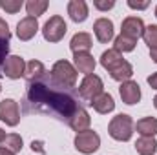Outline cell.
<instances>
[{
    "instance_id": "1",
    "label": "cell",
    "mask_w": 157,
    "mask_h": 155,
    "mask_svg": "<svg viewBox=\"0 0 157 155\" xmlns=\"http://www.w3.org/2000/svg\"><path fill=\"white\" fill-rule=\"evenodd\" d=\"M28 99L31 100V104H37V106L44 104L49 112L59 113L60 117H66L68 120L78 110V106L75 104V100L70 95L59 93V91H51L44 84H39V82H35V84L29 86Z\"/></svg>"
},
{
    "instance_id": "13",
    "label": "cell",
    "mask_w": 157,
    "mask_h": 155,
    "mask_svg": "<svg viewBox=\"0 0 157 155\" xmlns=\"http://www.w3.org/2000/svg\"><path fill=\"white\" fill-rule=\"evenodd\" d=\"M73 62L75 70L84 75H91L95 71V59L90 53H73Z\"/></svg>"
},
{
    "instance_id": "9",
    "label": "cell",
    "mask_w": 157,
    "mask_h": 155,
    "mask_svg": "<svg viewBox=\"0 0 157 155\" xmlns=\"http://www.w3.org/2000/svg\"><path fill=\"white\" fill-rule=\"evenodd\" d=\"M144 33V22L139 18V17H128L122 20V26H121V35L128 37V39L137 40L139 37H143Z\"/></svg>"
},
{
    "instance_id": "23",
    "label": "cell",
    "mask_w": 157,
    "mask_h": 155,
    "mask_svg": "<svg viewBox=\"0 0 157 155\" xmlns=\"http://www.w3.org/2000/svg\"><path fill=\"white\" fill-rule=\"evenodd\" d=\"M2 144H4L6 150H9L11 153L15 155L22 150V137L17 135V133H9V135H6V139H4Z\"/></svg>"
},
{
    "instance_id": "30",
    "label": "cell",
    "mask_w": 157,
    "mask_h": 155,
    "mask_svg": "<svg viewBox=\"0 0 157 155\" xmlns=\"http://www.w3.org/2000/svg\"><path fill=\"white\" fill-rule=\"evenodd\" d=\"M7 51H9V42L0 40V66H4V62L7 59Z\"/></svg>"
},
{
    "instance_id": "8",
    "label": "cell",
    "mask_w": 157,
    "mask_h": 155,
    "mask_svg": "<svg viewBox=\"0 0 157 155\" xmlns=\"http://www.w3.org/2000/svg\"><path fill=\"white\" fill-rule=\"evenodd\" d=\"M2 70H4L6 77L20 78V77H24V73H26V60L22 57H18V55H11V57L6 59Z\"/></svg>"
},
{
    "instance_id": "12",
    "label": "cell",
    "mask_w": 157,
    "mask_h": 155,
    "mask_svg": "<svg viewBox=\"0 0 157 155\" xmlns=\"http://www.w3.org/2000/svg\"><path fill=\"white\" fill-rule=\"evenodd\" d=\"M93 33L99 42H102V44L110 42L113 39V22L108 18H97L93 24Z\"/></svg>"
},
{
    "instance_id": "28",
    "label": "cell",
    "mask_w": 157,
    "mask_h": 155,
    "mask_svg": "<svg viewBox=\"0 0 157 155\" xmlns=\"http://www.w3.org/2000/svg\"><path fill=\"white\" fill-rule=\"evenodd\" d=\"M9 39H11L9 26H7V22H6V20H2V18H0V40H6V42H9Z\"/></svg>"
},
{
    "instance_id": "38",
    "label": "cell",
    "mask_w": 157,
    "mask_h": 155,
    "mask_svg": "<svg viewBox=\"0 0 157 155\" xmlns=\"http://www.w3.org/2000/svg\"><path fill=\"white\" fill-rule=\"evenodd\" d=\"M0 89H2V86H0Z\"/></svg>"
},
{
    "instance_id": "10",
    "label": "cell",
    "mask_w": 157,
    "mask_h": 155,
    "mask_svg": "<svg viewBox=\"0 0 157 155\" xmlns=\"http://www.w3.org/2000/svg\"><path fill=\"white\" fill-rule=\"evenodd\" d=\"M119 93H121L122 102L128 104V106H133V104H137V102L141 100V88H139V84L133 82V80L122 82L121 88H119Z\"/></svg>"
},
{
    "instance_id": "15",
    "label": "cell",
    "mask_w": 157,
    "mask_h": 155,
    "mask_svg": "<svg viewBox=\"0 0 157 155\" xmlns=\"http://www.w3.org/2000/svg\"><path fill=\"white\" fill-rule=\"evenodd\" d=\"M93 46V40L90 33H75L70 42V47L73 53H88Z\"/></svg>"
},
{
    "instance_id": "7",
    "label": "cell",
    "mask_w": 157,
    "mask_h": 155,
    "mask_svg": "<svg viewBox=\"0 0 157 155\" xmlns=\"http://www.w3.org/2000/svg\"><path fill=\"white\" fill-rule=\"evenodd\" d=\"M0 120L7 126H17L20 122V110L13 99H4L0 102Z\"/></svg>"
},
{
    "instance_id": "20",
    "label": "cell",
    "mask_w": 157,
    "mask_h": 155,
    "mask_svg": "<svg viewBox=\"0 0 157 155\" xmlns=\"http://www.w3.org/2000/svg\"><path fill=\"white\" fill-rule=\"evenodd\" d=\"M110 75H112L113 80H119V82L122 84V82H126V80H130V78H132V75H133V68H132V64H130V62L122 60L117 68H113V70L110 71Z\"/></svg>"
},
{
    "instance_id": "32",
    "label": "cell",
    "mask_w": 157,
    "mask_h": 155,
    "mask_svg": "<svg viewBox=\"0 0 157 155\" xmlns=\"http://www.w3.org/2000/svg\"><path fill=\"white\" fill-rule=\"evenodd\" d=\"M148 84H150L154 89H157V71H155V73H152V75L148 77Z\"/></svg>"
},
{
    "instance_id": "11",
    "label": "cell",
    "mask_w": 157,
    "mask_h": 155,
    "mask_svg": "<svg viewBox=\"0 0 157 155\" xmlns=\"http://www.w3.org/2000/svg\"><path fill=\"white\" fill-rule=\"evenodd\" d=\"M37 31H39V22L33 17H26L17 24V37L24 42L33 39L37 35Z\"/></svg>"
},
{
    "instance_id": "5",
    "label": "cell",
    "mask_w": 157,
    "mask_h": 155,
    "mask_svg": "<svg viewBox=\"0 0 157 155\" xmlns=\"http://www.w3.org/2000/svg\"><path fill=\"white\" fill-rule=\"evenodd\" d=\"M66 31H68V26H66L64 18L59 17V15H55V17H51V18L44 24L42 35H44V39L48 40V42H59V40L64 39Z\"/></svg>"
},
{
    "instance_id": "22",
    "label": "cell",
    "mask_w": 157,
    "mask_h": 155,
    "mask_svg": "<svg viewBox=\"0 0 157 155\" xmlns=\"http://www.w3.org/2000/svg\"><path fill=\"white\" fill-rule=\"evenodd\" d=\"M46 73V70H44V64L40 62V60H31V62H28L26 64V78L29 80V82H33V80H39L42 75Z\"/></svg>"
},
{
    "instance_id": "25",
    "label": "cell",
    "mask_w": 157,
    "mask_h": 155,
    "mask_svg": "<svg viewBox=\"0 0 157 155\" xmlns=\"http://www.w3.org/2000/svg\"><path fill=\"white\" fill-rule=\"evenodd\" d=\"M48 2L46 0H29L28 4H26V9H28V15L29 17H33V18H37L39 15H42L46 9H48Z\"/></svg>"
},
{
    "instance_id": "3",
    "label": "cell",
    "mask_w": 157,
    "mask_h": 155,
    "mask_svg": "<svg viewBox=\"0 0 157 155\" xmlns=\"http://www.w3.org/2000/svg\"><path fill=\"white\" fill-rule=\"evenodd\" d=\"M51 78L62 86V88H73L77 84V70L71 62L68 60H59L53 64V70H51Z\"/></svg>"
},
{
    "instance_id": "37",
    "label": "cell",
    "mask_w": 157,
    "mask_h": 155,
    "mask_svg": "<svg viewBox=\"0 0 157 155\" xmlns=\"http://www.w3.org/2000/svg\"><path fill=\"white\" fill-rule=\"evenodd\" d=\"M155 17H157V6H155Z\"/></svg>"
},
{
    "instance_id": "29",
    "label": "cell",
    "mask_w": 157,
    "mask_h": 155,
    "mask_svg": "<svg viewBox=\"0 0 157 155\" xmlns=\"http://www.w3.org/2000/svg\"><path fill=\"white\" fill-rule=\"evenodd\" d=\"M93 6H95L99 11H108V9H112V7L115 6V2H113V0H95Z\"/></svg>"
},
{
    "instance_id": "27",
    "label": "cell",
    "mask_w": 157,
    "mask_h": 155,
    "mask_svg": "<svg viewBox=\"0 0 157 155\" xmlns=\"http://www.w3.org/2000/svg\"><path fill=\"white\" fill-rule=\"evenodd\" d=\"M0 7L6 11V13H18L22 9V0H0Z\"/></svg>"
},
{
    "instance_id": "4",
    "label": "cell",
    "mask_w": 157,
    "mask_h": 155,
    "mask_svg": "<svg viewBox=\"0 0 157 155\" xmlns=\"http://www.w3.org/2000/svg\"><path fill=\"white\" fill-rule=\"evenodd\" d=\"M75 148H77L80 153H95L97 150H99V146H101V137H99V133L97 131H93V130H86V131H80L75 135Z\"/></svg>"
},
{
    "instance_id": "21",
    "label": "cell",
    "mask_w": 157,
    "mask_h": 155,
    "mask_svg": "<svg viewBox=\"0 0 157 155\" xmlns=\"http://www.w3.org/2000/svg\"><path fill=\"white\" fill-rule=\"evenodd\" d=\"M135 150L139 155H154L157 152V141L154 137H141L135 142Z\"/></svg>"
},
{
    "instance_id": "24",
    "label": "cell",
    "mask_w": 157,
    "mask_h": 155,
    "mask_svg": "<svg viewBox=\"0 0 157 155\" xmlns=\"http://www.w3.org/2000/svg\"><path fill=\"white\" fill-rule=\"evenodd\" d=\"M135 44H137V40L133 39H128V37H124V35H119L117 39L113 40V49L115 51H122V53H126V51H133L135 49Z\"/></svg>"
},
{
    "instance_id": "6",
    "label": "cell",
    "mask_w": 157,
    "mask_h": 155,
    "mask_svg": "<svg viewBox=\"0 0 157 155\" xmlns=\"http://www.w3.org/2000/svg\"><path fill=\"white\" fill-rule=\"evenodd\" d=\"M102 88H104V84H102L101 77H97V75L91 73V75H86L84 80L80 82V86H78V93H80L82 99L93 100V99H97V97L102 93Z\"/></svg>"
},
{
    "instance_id": "36",
    "label": "cell",
    "mask_w": 157,
    "mask_h": 155,
    "mask_svg": "<svg viewBox=\"0 0 157 155\" xmlns=\"http://www.w3.org/2000/svg\"><path fill=\"white\" fill-rule=\"evenodd\" d=\"M154 106L157 108V95H155V99H154Z\"/></svg>"
},
{
    "instance_id": "35",
    "label": "cell",
    "mask_w": 157,
    "mask_h": 155,
    "mask_svg": "<svg viewBox=\"0 0 157 155\" xmlns=\"http://www.w3.org/2000/svg\"><path fill=\"white\" fill-rule=\"evenodd\" d=\"M4 139H6V131L0 128V142H4Z\"/></svg>"
},
{
    "instance_id": "2",
    "label": "cell",
    "mask_w": 157,
    "mask_h": 155,
    "mask_svg": "<svg viewBox=\"0 0 157 155\" xmlns=\"http://www.w3.org/2000/svg\"><path fill=\"white\" fill-rule=\"evenodd\" d=\"M108 133H110L112 139L121 141V142L130 141L132 135H133V120H132V117L126 115V113L115 115L108 124Z\"/></svg>"
},
{
    "instance_id": "17",
    "label": "cell",
    "mask_w": 157,
    "mask_h": 155,
    "mask_svg": "<svg viewBox=\"0 0 157 155\" xmlns=\"http://www.w3.org/2000/svg\"><path fill=\"white\" fill-rule=\"evenodd\" d=\"M68 15L73 22H84L88 18V4L84 0H71L68 4Z\"/></svg>"
},
{
    "instance_id": "34",
    "label": "cell",
    "mask_w": 157,
    "mask_h": 155,
    "mask_svg": "<svg viewBox=\"0 0 157 155\" xmlns=\"http://www.w3.org/2000/svg\"><path fill=\"white\" fill-rule=\"evenodd\" d=\"M0 155H13V153H11L9 150H6V148L2 146V148H0Z\"/></svg>"
},
{
    "instance_id": "14",
    "label": "cell",
    "mask_w": 157,
    "mask_h": 155,
    "mask_svg": "<svg viewBox=\"0 0 157 155\" xmlns=\"http://www.w3.org/2000/svg\"><path fill=\"white\" fill-rule=\"evenodd\" d=\"M68 122H70V126H71V130H73V131L80 133V131H86V130L90 128L91 119H90V113H88L84 108H78L77 112L71 115V119H70Z\"/></svg>"
},
{
    "instance_id": "33",
    "label": "cell",
    "mask_w": 157,
    "mask_h": 155,
    "mask_svg": "<svg viewBox=\"0 0 157 155\" xmlns=\"http://www.w3.org/2000/svg\"><path fill=\"white\" fill-rule=\"evenodd\" d=\"M150 59H152L154 62H157V47L155 49H150Z\"/></svg>"
},
{
    "instance_id": "18",
    "label": "cell",
    "mask_w": 157,
    "mask_h": 155,
    "mask_svg": "<svg viewBox=\"0 0 157 155\" xmlns=\"http://www.w3.org/2000/svg\"><path fill=\"white\" fill-rule=\"evenodd\" d=\"M135 128H137V133H141V137H154L157 133V119L155 117H144V119L137 120Z\"/></svg>"
},
{
    "instance_id": "19",
    "label": "cell",
    "mask_w": 157,
    "mask_h": 155,
    "mask_svg": "<svg viewBox=\"0 0 157 155\" xmlns=\"http://www.w3.org/2000/svg\"><path fill=\"white\" fill-rule=\"evenodd\" d=\"M122 60H124L122 55H121L119 51H115V49H108V51H104V53L101 55V66H102L104 70H108V71H112L113 68H117Z\"/></svg>"
},
{
    "instance_id": "16",
    "label": "cell",
    "mask_w": 157,
    "mask_h": 155,
    "mask_svg": "<svg viewBox=\"0 0 157 155\" xmlns=\"http://www.w3.org/2000/svg\"><path fill=\"white\" fill-rule=\"evenodd\" d=\"M91 106H93V110H95L97 113L106 115V113L113 112L115 102H113V97H112L110 93H104V91H102L97 99H93V100H91Z\"/></svg>"
},
{
    "instance_id": "26",
    "label": "cell",
    "mask_w": 157,
    "mask_h": 155,
    "mask_svg": "<svg viewBox=\"0 0 157 155\" xmlns=\"http://www.w3.org/2000/svg\"><path fill=\"white\" fill-rule=\"evenodd\" d=\"M143 39H144L146 46H148L150 49H155V47H157V26H155V24H152V26L144 28Z\"/></svg>"
},
{
    "instance_id": "31",
    "label": "cell",
    "mask_w": 157,
    "mask_h": 155,
    "mask_svg": "<svg viewBox=\"0 0 157 155\" xmlns=\"http://www.w3.org/2000/svg\"><path fill=\"white\" fill-rule=\"evenodd\" d=\"M128 6L132 9H146L148 7V2H133V0H128Z\"/></svg>"
}]
</instances>
